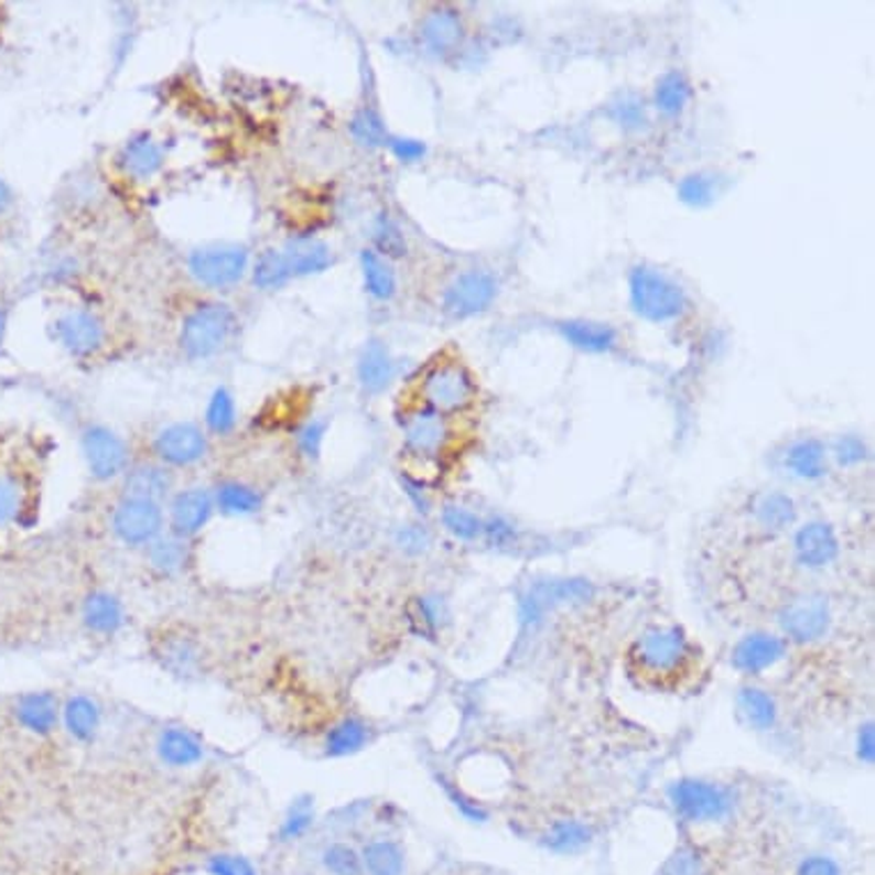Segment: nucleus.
<instances>
[{
    "mask_svg": "<svg viewBox=\"0 0 875 875\" xmlns=\"http://www.w3.org/2000/svg\"><path fill=\"white\" fill-rule=\"evenodd\" d=\"M239 328L237 312L227 303L207 301L191 307L180 326V348L188 360L220 356Z\"/></svg>",
    "mask_w": 875,
    "mask_h": 875,
    "instance_id": "nucleus-1",
    "label": "nucleus"
},
{
    "mask_svg": "<svg viewBox=\"0 0 875 875\" xmlns=\"http://www.w3.org/2000/svg\"><path fill=\"white\" fill-rule=\"evenodd\" d=\"M628 299L633 312L649 324H667L688 307L685 289L660 269L637 264L628 273Z\"/></svg>",
    "mask_w": 875,
    "mask_h": 875,
    "instance_id": "nucleus-2",
    "label": "nucleus"
},
{
    "mask_svg": "<svg viewBox=\"0 0 875 875\" xmlns=\"http://www.w3.org/2000/svg\"><path fill=\"white\" fill-rule=\"evenodd\" d=\"M694 658V645L679 626L653 628L641 635L630 651L633 665L649 679H674Z\"/></svg>",
    "mask_w": 875,
    "mask_h": 875,
    "instance_id": "nucleus-3",
    "label": "nucleus"
},
{
    "mask_svg": "<svg viewBox=\"0 0 875 875\" xmlns=\"http://www.w3.org/2000/svg\"><path fill=\"white\" fill-rule=\"evenodd\" d=\"M420 397L438 415L463 413L475 401L473 374L458 363H438L422 376Z\"/></svg>",
    "mask_w": 875,
    "mask_h": 875,
    "instance_id": "nucleus-4",
    "label": "nucleus"
},
{
    "mask_svg": "<svg viewBox=\"0 0 875 875\" xmlns=\"http://www.w3.org/2000/svg\"><path fill=\"white\" fill-rule=\"evenodd\" d=\"M250 269V255L244 246L223 244L197 248L188 255V273L199 284L212 291H227L237 287Z\"/></svg>",
    "mask_w": 875,
    "mask_h": 875,
    "instance_id": "nucleus-5",
    "label": "nucleus"
},
{
    "mask_svg": "<svg viewBox=\"0 0 875 875\" xmlns=\"http://www.w3.org/2000/svg\"><path fill=\"white\" fill-rule=\"evenodd\" d=\"M669 800L690 823H720L734 811L728 789L704 779H679L669 786Z\"/></svg>",
    "mask_w": 875,
    "mask_h": 875,
    "instance_id": "nucleus-6",
    "label": "nucleus"
},
{
    "mask_svg": "<svg viewBox=\"0 0 875 875\" xmlns=\"http://www.w3.org/2000/svg\"><path fill=\"white\" fill-rule=\"evenodd\" d=\"M110 530L129 548H148L165 532L163 505L140 498H122L112 509Z\"/></svg>",
    "mask_w": 875,
    "mask_h": 875,
    "instance_id": "nucleus-7",
    "label": "nucleus"
},
{
    "mask_svg": "<svg viewBox=\"0 0 875 875\" xmlns=\"http://www.w3.org/2000/svg\"><path fill=\"white\" fill-rule=\"evenodd\" d=\"M152 452L165 468H193L209 454V435L195 422H172L152 438Z\"/></svg>",
    "mask_w": 875,
    "mask_h": 875,
    "instance_id": "nucleus-8",
    "label": "nucleus"
},
{
    "mask_svg": "<svg viewBox=\"0 0 875 875\" xmlns=\"http://www.w3.org/2000/svg\"><path fill=\"white\" fill-rule=\"evenodd\" d=\"M55 339L76 360L97 358L108 342V326L95 310H69L55 321Z\"/></svg>",
    "mask_w": 875,
    "mask_h": 875,
    "instance_id": "nucleus-9",
    "label": "nucleus"
},
{
    "mask_svg": "<svg viewBox=\"0 0 875 875\" xmlns=\"http://www.w3.org/2000/svg\"><path fill=\"white\" fill-rule=\"evenodd\" d=\"M87 471L97 482L118 479L129 471V445L104 424H90L80 438Z\"/></svg>",
    "mask_w": 875,
    "mask_h": 875,
    "instance_id": "nucleus-10",
    "label": "nucleus"
},
{
    "mask_svg": "<svg viewBox=\"0 0 875 875\" xmlns=\"http://www.w3.org/2000/svg\"><path fill=\"white\" fill-rule=\"evenodd\" d=\"M495 296H498V280L482 269H471L456 276L443 291V312L452 318H473L484 314Z\"/></svg>",
    "mask_w": 875,
    "mask_h": 875,
    "instance_id": "nucleus-11",
    "label": "nucleus"
},
{
    "mask_svg": "<svg viewBox=\"0 0 875 875\" xmlns=\"http://www.w3.org/2000/svg\"><path fill=\"white\" fill-rule=\"evenodd\" d=\"M214 511H216L214 493L209 488L191 486V488L172 493V498L168 503L165 520L170 525L172 534L191 541L193 537H197L204 528H207Z\"/></svg>",
    "mask_w": 875,
    "mask_h": 875,
    "instance_id": "nucleus-12",
    "label": "nucleus"
},
{
    "mask_svg": "<svg viewBox=\"0 0 875 875\" xmlns=\"http://www.w3.org/2000/svg\"><path fill=\"white\" fill-rule=\"evenodd\" d=\"M401 433L406 450L420 458L441 456L452 435L447 418L429 411V408L408 411L401 420Z\"/></svg>",
    "mask_w": 875,
    "mask_h": 875,
    "instance_id": "nucleus-13",
    "label": "nucleus"
},
{
    "mask_svg": "<svg viewBox=\"0 0 875 875\" xmlns=\"http://www.w3.org/2000/svg\"><path fill=\"white\" fill-rule=\"evenodd\" d=\"M832 615L825 598L821 596H802L786 605L779 615L781 630L789 639L807 645V641L821 639L830 628Z\"/></svg>",
    "mask_w": 875,
    "mask_h": 875,
    "instance_id": "nucleus-14",
    "label": "nucleus"
},
{
    "mask_svg": "<svg viewBox=\"0 0 875 875\" xmlns=\"http://www.w3.org/2000/svg\"><path fill=\"white\" fill-rule=\"evenodd\" d=\"M118 165L131 182H150L163 170L165 152L150 133H136L118 152Z\"/></svg>",
    "mask_w": 875,
    "mask_h": 875,
    "instance_id": "nucleus-15",
    "label": "nucleus"
},
{
    "mask_svg": "<svg viewBox=\"0 0 875 875\" xmlns=\"http://www.w3.org/2000/svg\"><path fill=\"white\" fill-rule=\"evenodd\" d=\"M122 490L125 498H140L161 505L163 500L172 498L174 473L159 461L129 465V471L122 475Z\"/></svg>",
    "mask_w": 875,
    "mask_h": 875,
    "instance_id": "nucleus-16",
    "label": "nucleus"
},
{
    "mask_svg": "<svg viewBox=\"0 0 875 875\" xmlns=\"http://www.w3.org/2000/svg\"><path fill=\"white\" fill-rule=\"evenodd\" d=\"M592 587L585 580H552L539 582L530 594L520 601L522 622H537L543 612L558 603H580L590 598Z\"/></svg>",
    "mask_w": 875,
    "mask_h": 875,
    "instance_id": "nucleus-17",
    "label": "nucleus"
},
{
    "mask_svg": "<svg viewBox=\"0 0 875 875\" xmlns=\"http://www.w3.org/2000/svg\"><path fill=\"white\" fill-rule=\"evenodd\" d=\"M786 656V641L770 633H752L734 647L732 665L743 674H761Z\"/></svg>",
    "mask_w": 875,
    "mask_h": 875,
    "instance_id": "nucleus-18",
    "label": "nucleus"
},
{
    "mask_svg": "<svg viewBox=\"0 0 875 875\" xmlns=\"http://www.w3.org/2000/svg\"><path fill=\"white\" fill-rule=\"evenodd\" d=\"M796 558L807 569H825L839 555V539L828 522L813 520L796 532Z\"/></svg>",
    "mask_w": 875,
    "mask_h": 875,
    "instance_id": "nucleus-19",
    "label": "nucleus"
},
{
    "mask_svg": "<svg viewBox=\"0 0 875 875\" xmlns=\"http://www.w3.org/2000/svg\"><path fill=\"white\" fill-rule=\"evenodd\" d=\"M420 37L429 53L435 57L452 55L461 48L463 42V21L461 14L452 8L431 10L420 25Z\"/></svg>",
    "mask_w": 875,
    "mask_h": 875,
    "instance_id": "nucleus-20",
    "label": "nucleus"
},
{
    "mask_svg": "<svg viewBox=\"0 0 875 875\" xmlns=\"http://www.w3.org/2000/svg\"><path fill=\"white\" fill-rule=\"evenodd\" d=\"M397 374V363L384 339L371 337L358 358V381L369 395L384 392Z\"/></svg>",
    "mask_w": 875,
    "mask_h": 875,
    "instance_id": "nucleus-21",
    "label": "nucleus"
},
{
    "mask_svg": "<svg viewBox=\"0 0 875 875\" xmlns=\"http://www.w3.org/2000/svg\"><path fill=\"white\" fill-rule=\"evenodd\" d=\"M83 624L95 635L112 637L127 626V607L110 592H93L83 603Z\"/></svg>",
    "mask_w": 875,
    "mask_h": 875,
    "instance_id": "nucleus-22",
    "label": "nucleus"
},
{
    "mask_svg": "<svg viewBox=\"0 0 875 875\" xmlns=\"http://www.w3.org/2000/svg\"><path fill=\"white\" fill-rule=\"evenodd\" d=\"M156 754L168 768H193L204 758L202 741L184 726L163 728L156 741Z\"/></svg>",
    "mask_w": 875,
    "mask_h": 875,
    "instance_id": "nucleus-23",
    "label": "nucleus"
},
{
    "mask_svg": "<svg viewBox=\"0 0 875 875\" xmlns=\"http://www.w3.org/2000/svg\"><path fill=\"white\" fill-rule=\"evenodd\" d=\"M154 653L161 660L163 669H168L174 677H191L202 665V651L197 641L184 633H165L163 637H159Z\"/></svg>",
    "mask_w": 875,
    "mask_h": 875,
    "instance_id": "nucleus-24",
    "label": "nucleus"
},
{
    "mask_svg": "<svg viewBox=\"0 0 875 875\" xmlns=\"http://www.w3.org/2000/svg\"><path fill=\"white\" fill-rule=\"evenodd\" d=\"M291 278H307L318 276L331 269L333 264V250L328 244L318 239H291L282 250Z\"/></svg>",
    "mask_w": 875,
    "mask_h": 875,
    "instance_id": "nucleus-25",
    "label": "nucleus"
},
{
    "mask_svg": "<svg viewBox=\"0 0 875 875\" xmlns=\"http://www.w3.org/2000/svg\"><path fill=\"white\" fill-rule=\"evenodd\" d=\"M558 328L573 348H580L585 354H607L617 346V331L607 324H601V321L571 318L562 321Z\"/></svg>",
    "mask_w": 875,
    "mask_h": 875,
    "instance_id": "nucleus-26",
    "label": "nucleus"
},
{
    "mask_svg": "<svg viewBox=\"0 0 875 875\" xmlns=\"http://www.w3.org/2000/svg\"><path fill=\"white\" fill-rule=\"evenodd\" d=\"M148 564L161 577H180L186 566L191 564V545L186 539L163 532L154 543L148 548Z\"/></svg>",
    "mask_w": 875,
    "mask_h": 875,
    "instance_id": "nucleus-27",
    "label": "nucleus"
},
{
    "mask_svg": "<svg viewBox=\"0 0 875 875\" xmlns=\"http://www.w3.org/2000/svg\"><path fill=\"white\" fill-rule=\"evenodd\" d=\"M63 720H65V728L67 734L76 741V743H95L99 732H101V709L95 702L93 696H85V694H76L72 696L69 702L63 709Z\"/></svg>",
    "mask_w": 875,
    "mask_h": 875,
    "instance_id": "nucleus-28",
    "label": "nucleus"
},
{
    "mask_svg": "<svg viewBox=\"0 0 875 875\" xmlns=\"http://www.w3.org/2000/svg\"><path fill=\"white\" fill-rule=\"evenodd\" d=\"M212 493H214L216 511L229 518L255 516L261 509V505H264L261 493L255 486L239 479H225Z\"/></svg>",
    "mask_w": 875,
    "mask_h": 875,
    "instance_id": "nucleus-29",
    "label": "nucleus"
},
{
    "mask_svg": "<svg viewBox=\"0 0 875 875\" xmlns=\"http://www.w3.org/2000/svg\"><path fill=\"white\" fill-rule=\"evenodd\" d=\"M17 717L31 734L48 736L55 732L57 720H61V706H57V699L51 692L25 694L17 706Z\"/></svg>",
    "mask_w": 875,
    "mask_h": 875,
    "instance_id": "nucleus-30",
    "label": "nucleus"
},
{
    "mask_svg": "<svg viewBox=\"0 0 875 875\" xmlns=\"http://www.w3.org/2000/svg\"><path fill=\"white\" fill-rule=\"evenodd\" d=\"M786 468L798 479L813 482L821 479L828 471V450L815 438H804L786 452Z\"/></svg>",
    "mask_w": 875,
    "mask_h": 875,
    "instance_id": "nucleus-31",
    "label": "nucleus"
},
{
    "mask_svg": "<svg viewBox=\"0 0 875 875\" xmlns=\"http://www.w3.org/2000/svg\"><path fill=\"white\" fill-rule=\"evenodd\" d=\"M369 736H371V728L367 726V722H363L360 717H344L328 728L326 741H324V752L331 758L354 756L367 747Z\"/></svg>",
    "mask_w": 875,
    "mask_h": 875,
    "instance_id": "nucleus-32",
    "label": "nucleus"
},
{
    "mask_svg": "<svg viewBox=\"0 0 875 875\" xmlns=\"http://www.w3.org/2000/svg\"><path fill=\"white\" fill-rule=\"evenodd\" d=\"M360 271L367 294L376 301H390L397 294V273L390 259L378 255L374 248L360 252Z\"/></svg>",
    "mask_w": 875,
    "mask_h": 875,
    "instance_id": "nucleus-33",
    "label": "nucleus"
},
{
    "mask_svg": "<svg viewBox=\"0 0 875 875\" xmlns=\"http://www.w3.org/2000/svg\"><path fill=\"white\" fill-rule=\"evenodd\" d=\"M738 720L752 732H766L777 720L775 699L761 688H743L736 694Z\"/></svg>",
    "mask_w": 875,
    "mask_h": 875,
    "instance_id": "nucleus-34",
    "label": "nucleus"
},
{
    "mask_svg": "<svg viewBox=\"0 0 875 875\" xmlns=\"http://www.w3.org/2000/svg\"><path fill=\"white\" fill-rule=\"evenodd\" d=\"M363 871L367 875H403L406 857L401 845L390 839H374L369 841L363 853Z\"/></svg>",
    "mask_w": 875,
    "mask_h": 875,
    "instance_id": "nucleus-35",
    "label": "nucleus"
},
{
    "mask_svg": "<svg viewBox=\"0 0 875 875\" xmlns=\"http://www.w3.org/2000/svg\"><path fill=\"white\" fill-rule=\"evenodd\" d=\"M28 511V484L21 473L0 468V528L21 520Z\"/></svg>",
    "mask_w": 875,
    "mask_h": 875,
    "instance_id": "nucleus-36",
    "label": "nucleus"
},
{
    "mask_svg": "<svg viewBox=\"0 0 875 875\" xmlns=\"http://www.w3.org/2000/svg\"><path fill=\"white\" fill-rule=\"evenodd\" d=\"M724 180L715 172H692L679 182L677 195L692 209H706L722 195Z\"/></svg>",
    "mask_w": 875,
    "mask_h": 875,
    "instance_id": "nucleus-37",
    "label": "nucleus"
},
{
    "mask_svg": "<svg viewBox=\"0 0 875 875\" xmlns=\"http://www.w3.org/2000/svg\"><path fill=\"white\" fill-rule=\"evenodd\" d=\"M692 97L690 83L681 72H667L660 76L653 90V106L665 118H677L688 106Z\"/></svg>",
    "mask_w": 875,
    "mask_h": 875,
    "instance_id": "nucleus-38",
    "label": "nucleus"
},
{
    "mask_svg": "<svg viewBox=\"0 0 875 875\" xmlns=\"http://www.w3.org/2000/svg\"><path fill=\"white\" fill-rule=\"evenodd\" d=\"M754 516L766 530L781 532L796 522L798 511H796V503L789 498V495L773 490V493H764L761 498L756 500Z\"/></svg>",
    "mask_w": 875,
    "mask_h": 875,
    "instance_id": "nucleus-39",
    "label": "nucleus"
},
{
    "mask_svg": "<svg viewBox=\"0 0 875 875\" xmlns=\"http://www.w3.org/2000/svg\"><path fill=\"white\" fill-rule=\"evenodd\" d=\"M237 401L227 388H216L204 411V426L216 438H227L237 429Z\"/></svg>",
    "mask_w": 875,
    "mask_h": 875,
    "instance_id": "nucleus-40",
    "label": "nucleus"
},
{
    "mask_svg": "<svg viewBox=\"0 0 875 875\" xmlns=\"http://www.w3.org/2000/svg\"><path fill=\"white\" fill-rule=\"evenodd\" d=\"M250 276H252V284L261 291L282 289L291 280L287 259H284L282 250H276V248H267L264 252H259Z\"/></svg>",
    "mask_w": 875,
    "mask_h": 875,
    "instance_id": "nucleus-41",
    "label": "nucleus"
},
{
    "mask_svg": "<svg viewBox=\"0 0 875 875\" xmlns=\"http://www.w3.org/2000/svg\"><path fill=\"white\" fill-rule=\"evenodd\" d=\"M371 235H374V246H376L378 255H384L388 259L406 257V252H408L406 237H403L399 223L390 214L384 212V214L376 216L374 227H371Z\"/></svg>",
    "mask_w": 875,
    "mask_h": 875,
    "instance_id": "nucleus-42",
    "label": "nucleus"
},
{
    "mask_svg": "<svg viewBox=\"0 0 875 875\" xmlns=\"http://www.w3.org/2000/svg\"><path fill=\"white\" fill-rule=\"evenodd\" d=\"M592 841V828L582 821H558L548 832V849L555 853H577Z\"/></svg>",
    "mask_w": 875,
    "mask_h": 875,
    "instance_id": "nucleus-43",
    "label": "nucleus"
},
{
    "mask_svg": "<svg viewBox=\"0 0 875 875\" xmlns=\"http://www.w3.org/2000/svg\"><path fill=\"white\" fill-rule=\"evenodd\" d=\"M408 617H411L413 628L424 637H435L438 630L443 628L445 622V605L438 596H420L408 607Z\"/></svg>",
    "mask_w": 875,
    "mask_h": 875,
    "instance_id": "nucleus-44",
    "label": "nucleus"
},
{
    "mask_svg": "<svg viewBox=\"0 0 875 875\" xmlns=\"http://www.w3.org/2000/svg\"><path fill=\"white\" fill-rule=\"evenodd\" d=\"M607 118L624 131H641L649 125L645 99H639L633 93L622 95L617 101H612L607 108Z\"/></svg>",
    "mask_w": 875,
    "mask_h": 875,
    "instance_id": "nucleus-45",
    "label": "nucleus"
},
{
    "mask_svg": "<svg viewBox=\"0 0 875 875\" xmlns=\"http://www.w3.org/2000/svg\"><path fill=\"white\" fill-rule=\"evenodd\" d=\"M314 825V807H312V798H299L291 802V807L287 809L284 819L280 823L278 836L282 843H291V841H299L303 839L310 828Z\"/></svg>",
    "mask_w": 875,
    "mask_h": 875,
    "instance_id": "nucleus-46",
    "label": "nucleus"
},
{
    "mask_svg": "<svg viewBox=\"0 0 875 875\" xmlns=\"http://www.w3.org/2000/svg\"><path fill=\"white\" fill-rule=\"evenodd\" d=\"M321 864L331 875H363V857L360 853L348 843H331L326 851L321 853Z\"/></svg>",
    "mask_w": 875,
    "mask_h": 875,
    "instance_id": "nucleus-47",
    "label": "nucleus"
},
{
    "mask_svg": "<svg viewBox=\"0 0 875 875\" xmlns=\"http://www.w3.org/2000/svg\"><path fill=\"white\" fill-rule=\"evenodd\" d=\"M352 133L363 144V148H381V144H388V138H390L386 131V125L381 120V115L371 108H363L354 115Z\"/></svg>",
    "mask_w": 875,
    "mask_h": 875,
    "instance_id": "nucleus-48",
    "label": "nucleus"
},
{
    "mask_svg": "<svg viewBox=\"0 0 875 875\" xmlns=\"http://www.w3.org/2000/svg\"><path fill=\"white\" fill-rule=\"evenodd\" d=\"M443 525L452 537L461 541H475L484 530V520L458 505H447L443 509Z\"/></svg>",
    "mask_w": 875,
    "mask_h": 875,
    "instance_id": "nucleus-49",
    "label": "nucleus"
},
{
    "mask_svg": "<svg viewBox=\"0 0 875 875\" xmlns=\"http://www.w3.org/2000/svg\"><path fill=\"white\" fill-rule=\"evenodd\" d=\"M326 431H328L326 420H312L299 431L296 445L307 461H316L321 456V450H324L326 443Z\"/></svg>",
    "mask_w": 875,
    "mask_h": 875,
    "instance_id": "nucleus-50",
    "label": "nucleus"
},
{
    "mask_svg": "<svg viewBox=\"0 0 875 875\" xmlns=\"http://www.w3.org/2000/svg\"><path fill=\"white\" fill-rule=\"evenodd\" d=\"M207 871L212 875H259L257 866L248 857L235 853L212 855L207 862Z\"/></svg>",
    "mask_w": 875,
    "mask_h": 875,
    "instance_id": "nucleus-51",
    "label": "nucleus"
},
{
    "mask_svg": "<svg viewBox=\"0 0 875 875\" xmlns=\"http://www.w3.org/2000/svg\"><path fill=\"white\" fill-rule=\"evenodd\" d=\"M397 545L406 552V555H422L431 545V532L424 525H403L397 532Z\"/></svg>",
    "mask_w": 875,
    "mask_h": 875,
    "instance_id": "nucleus-52",
    "label": "nucleus"
},
{
    "mask_svg": "<svg viewBox=\"0 0 875 875\" xmlns=\"http://www.w3.org/2000/svg\"><path fill=\"white\" fill-rule=\"evenodd\" d=\"M866 454H868L866 443L855 433H845L834 443V456L841 465H845V468H851V465H860L866 458Z\"/></svg>",
    "mask_w": 875,
    "mask_h": 875,
    "instance_id": "nucleus-53",
    "label": "nucleus"
},
{
    "mask_svg": "<svg viewBox=\"0 0 875 875\" xmlns=\"http://www.w3.org/2000/svg\"><path fill=\"white\" fill-rule=\"evenodd\" d=\"M662 875H704V862L692 849H681L667 862Z\"/></svg>",
    "mask_w": 875,
    "mask_h": 875,
    "instance_id": "nucleus-54",
    "label": "nucleus"
},
{
    "mask_svg": "<svg viewBox=\"0 0 875 875\" xmlns=\"http://www.w3.org/2000/svg\"><path fill=\"white\" fill-rule=\"evenodd\" d=\"M390 152L401 161V163H418L426 156V144L415 138H401V136H390L388 138Z\"/></svg>",
    "mask_w": 875,
    "mask_h": 875,
    "instance_id": "nucleus-55",
    "label": "nucleus"
},
{
    "mask_svg": "<svg viewBox=\"0 0 875 875\" xmlns=\"http://www.w3.org/2000/svg\"><path fill=\"white\" fill-rule=\"evenodd\" d=\"M482 534L488 539V543L493 545H509L516 539V530L514 525L503 518V516H490L488 520H484V530Z\"/></svg>",
    "mask_w": 875,
    "mask_h": 875,
    "instance_id": "nucleus-56",
    "label": "nucleus"
},
{
    "mask_svg": "<svg viewBox=\"0 0 875 875\" xmlns=\"http://www.w3.org/2000/svg\"><path fill=\"white\" fill-rule=\"evenodd\" d=\"M796 875H841V868L828 855H809L800 862Z\"/></svg>",
    "mask_w": 875,
    "mask_h": 875,
    "instance_id": "nucleus-57",
    "label": "nucleus"
},
{
    "mask_svg": "<svg viewBox=\"0 0 875 875\" xmlns=\"http://www.w3.org/2000/svg\"><path fill=\"white\" fill-rule=\"evenodd\" d=\"M401 488H403V493H406V498L413 503V507H415L420 514H429L431 500H429L426 486H424L420 479H413V477L403 475V477H401Z\"/></svg>",
    "mask_w": 875,
    "mask_h": 875,
    "instance_id": "nucleus-58",
    "label": "nucleus"
},
{
    "mask_svg": "<svg viewBox=\"0 0 875 875\" xmlns=\"http://www.w3.org/2000/svg\"><path fill=\"white\" fill-rule=\"evenodd\" d=\"M873 745H875V741H873V726L866 724V726H862L860 741H857V754H860V758H862L864 764H873V754H875Z\"/></svg>",
    "mask_w": 875,
    "mask_h": 875,
    "instance_id": "nucleus-59",
    "label": "nucleus"
},
{
    "mask_svg": "<svg viewBox=\"0 0 875 875\" xmlns=\"http://www.w3.org/2000/svg\"><path fill=\"white\" fill-rule=\"evenodd\" d=\"M10 204V193H8V188H6V184L0 182V212H3L6 207Z\"/></svg>",
    "mask_w": 875,
    "mask_h": 875,
    "instance_id": "nucleus-60",
    "label": "nucleus"
}]
</instances>
